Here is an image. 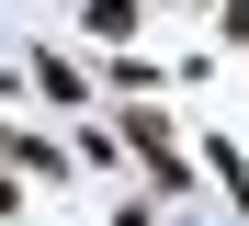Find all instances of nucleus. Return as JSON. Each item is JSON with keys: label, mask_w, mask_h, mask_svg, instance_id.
I'll use <instances>...</instances> for the list:
<instances>
[{"label": "nucleus", "mask_w": 249, "mask_h": 226, "mask_svg": "<svg viewBox=\"0 0 249 226\" xmlns=\"http://www.w3.org/2000/svg\"><path fill=\"white\" fill-rule=\"evenodd\" d=\"M124 147L147 158L159 192H193V158H181V136H170V113H159V102H124Z\"/></svg>", "instance_id": "obj_1"}, {"label": "nucleus", "mask_w": 249, "mask_h": 226, "mask_svg": "<svg viewBox=\"0 0 249 226\" xmlns=\"http://www.w3.org/2000/svg\"><path fill=\"white\" fill-rule=\"evenodd\" d=\"M79 23H91V45H136V23H147V0H91Z\"/></svg>", "instance_id": "obj_2"}, {"label": "nucleus", "mask_w": 249, "mask_h": 226, "mask_svg": "<svg viewBox=\"0 0 249 226\" xmlns=\"http://www.w3.org/2000/svg\"><path fill=\"white\" fill-rule=\"evenodd\" d=\"M34 90H46V102H91V68L79 57H34Z\"/></svg>", "instance_id": "obj_3"}, {"label": "nucleus", "mask_w": 249, "mask_h": 226, "mask_svg": "<svg viewBox=\"0 0 249 226\" xmlns=\"http://www.w3.org/2000/svg\"><path fill=\"white\" fill-rule=\"evenodd\" d=\"M0 158H12V170H34V181H57V170H68V158L46 147V136H0Z\"/></svg>", "instance_id": "obj_4"}, {"label": "nucleus", "mask_w": 249, "mask_h": 226, "mask_svg": "<svg viewBox=\"0 0 249 226\" xmlns=\"http://www.w3.org/2000/svg\"><path fill=\"white\" fill-rule=\"evenodd\" d=\"M23 204H34V192H23V170H12V158H0V226H12Z\"/></svg>", "instance_id": "obj_5"}, {"label": "nucleus", "mask_w": 249, "mask_h": 226, "mask_svg": "<svg viewBox=\"0 0 249 226\" xmlns=\"http://www.w3.org/2000/svg\"><path fill=\"white\" fill-rule=\"evenodd\" d=\"M215 34H227V45H249V0H227V12H215Z\"/></svg>", "instance_id": "obj_6"}]
</instances>
